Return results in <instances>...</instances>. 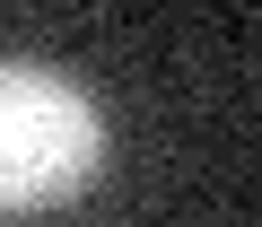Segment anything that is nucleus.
<instances>
[{
    "label": "nucleus",
    "instance_id": "nucleus-1",
    "mask_svg": "<svg viewBox=\"0 0 262 227\" xmlns=\"http://www.w3.org/2000/svg\"><path fill=\"white\" fill-rule=\"evenodd\" d=\"M105 157V123L79 79L44 61H0V210L70 201Z\"/></svg>",
    "mask_w": 262,
    "mask_h": 227
}]
</instances>
